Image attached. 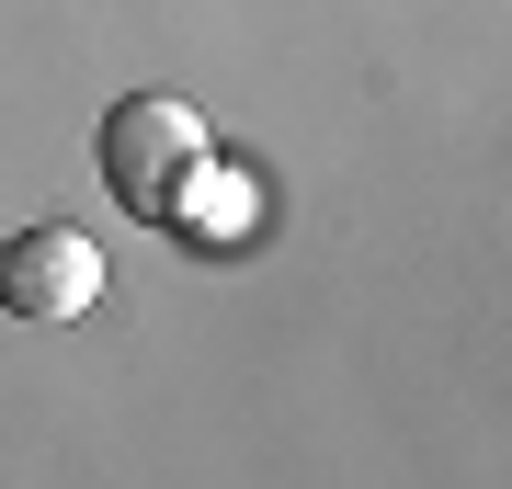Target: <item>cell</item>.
<instances>
[{"mask_svg":"<svg viewBox=\"0 0 512 489\" xmlns=\"http://www.w3.org/2000/svg\"><path fill=\"white\" fill-rule=\"evenodd\" d=\"M194 160H205V114L183 91H126V103L103 114V182L137 217H171V194H183Z\"/></svg>","mask_w":512,"mask_h":489,"instance_id":"obj_1","label":"cell"},{"mask_svg":"<svg viewBox=\"0 0 512 489\" xmlns=\"http://www.w3.org/2000/svg\"><path fill=\"white\" fill-rule=\"evenodd\" d=\"M92 296H103V251L80 228H23L0 251V308L12 319H80Z\"/></svg>","mask_w":512,"mask_h":489,"instance_id":"obj_2","label":"cell"},{"mask_svg":"<svg viewBox=\"0 0 512 489\" xmlns=\"http://www.w3.org/2000/svg\"><path fill=\"white\" fill-rule=\"evenodd\" d=\"M171 228H194V239H239V228H251V171H228L217 160V148H205V160L183 171V194H171Z\"/></svg>","mask_w":512,"mask_h":489,"instance_id":"obj_3","label":"cell"}]
</instances>
